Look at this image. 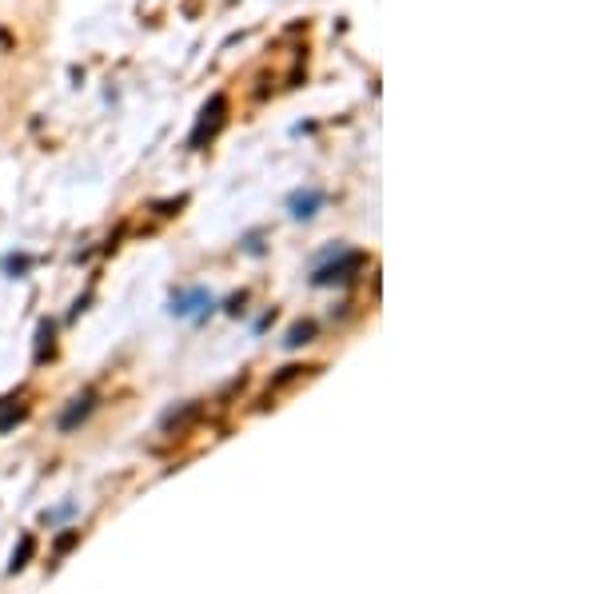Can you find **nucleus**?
<instances>
[{
	"label": "nucleus",
	"mask_w": 598,
	"mask_h": 594,
	"mask_svg": "<svg viewBox=\"0 0 598 594\" xmlns=\"http://www.w3.org/2000/svg\"><path fill=\"white\" fill-rule=\"evenodd\" d=\"M363 263V255L359 252H347L343 255V263H331V268H320V272L311 275V283L315 287H327V283H339V279H347V272H355Z\"/></svg>",
	"instance_id": "3"
},
{
	"label": "nucleus",
	"mask_w": 598,
	"mask_h": 594,
	"mask_svg": "<svg viewBox=\"0 0 598 594\" xmlns=\"http://www.w3.org/2000/svg\"><path fill=\"white\" fill-rule=\"evenodd\" d=\"M323 200H327V196H323L320 188H303V192H296V196L287 200V207H291L296 220H311V216L323 207Z\"/></svg>",
	"instance_id": "4"
},
{
	"label": "nucleus",
	"mask_w": 598,
	"mask_h": 594,
	"mask_svg": "<svg viewBox=\"0 0 598 594\" xmlns=\"http://www.w3.org/2000/svg\"><path fill=\"white\" fill-rule=\"evenodd\" d=\"M28 263H32L28 255H8L4 259V272H28Z\"/></svg>",
	"instance_id": "10"
},
{
	"label": "nucleus",
	"mask_w": 598,
	"mask_h": 594,
	"mask_svg": "<svg viewBox=\"0 0 598 594\" xmlns=\"http://www.w3.org/2000/svg\"><path fill=\"white\" fill-rule=\"evenodd\" d=\"M311 335H315V323H296L283 343H287V347H299V343H311Z\"/></svg>",
	"instance_id": "7"
},
{
	"label": "nucleus",
	"mask_w": 598,
	"mask_h": 594,
	"mask_svg": "<svg viewBox=\"0 0 598 594\" xmlns=\"http://www.w3.org/2000/svg\"><path fill=\"white\" fill-rule=\"evenodd\" d=\"M224 108H228V100H224V96H211V104L200 112V124H196V132H192V144H196V148L204 144V136H211V132L220 128V116H224Z\"/></svg>",
	"instance_id": "1"
},
{
	"label": "nucleus",
	"mask_w": 598,
	"mask_h": 594,
	"mask_svg": "<svg viewBox=\"0 0 598 594\" xmlns=\"http://www.w3.org/2000/svg\"><path fill=\"white\" fill-rule=\"evenodd\" d=\"M92 407H96V391H84V395H76L72 399V407L64 415H60V431L68 435V431H76L88 415H92Z\"/></svg>",
	"instance_id": "2"
},
{
	"label": "nucleus",
	"mask_w": 598,
	"mask_h": 594,
	"mask_svg": "<svg viewBox=\"0 0 598 594\" xmlns=\"http://www.w3.org/2000/svg\"><path fill=\"white\" fill-rule=\"evenodd\" d=\"M196 307H211V296H207V292H200V287H196V292H187V296H180V299H172V311H176V315H192Z\"/></svg>",
	"instance_id": "5"
},
{
	"label": "nucleus",
	"mask_w": 598,
	"mask_h": 594,
	"mask_svg": "<svg viewBox=\"0 0 598 594\" xmlns=\"http://www.w3.org/2000/svg\"><path fill=\"white\" fill-rule=\"evenodd\" d=\"M32 550H36V543H32V534H24V539H21V550L12 554V574H16V571H24V567H28V558H32Z\"/></svg>",
	"instance_id": "8"
},
{
	"label": "nucleus",
	"mask_w": 598,
	"mask_h": 594,
	"mask_svg": "<svg viewBox=\"0 0 598 594\" xmlns=\"http://www.w3.org/2000/svg\"><path fill=\"white\" fill-rule=\"evenodd\" d=\"M24 419V407H16L12 399H0V431H8V427H16Z\"/></svg>",
	"instance_id": "6"
},
{
	"label": "nucleus",
	"mask_w": 598,
	"mask_h": 594,
	"mask_svg": "<svg viewBox=\"0 0 598 594\" xmlns=\"http://www.w3.org/2000/svg\"><path fill=\"white\" fill-rule=\"evenodd\" d=\"M44 343H48V351H52V323H40L36 327V363H40V355H44Z\"/></svg>",
	"instance_id": "9"
}]
</instances>
